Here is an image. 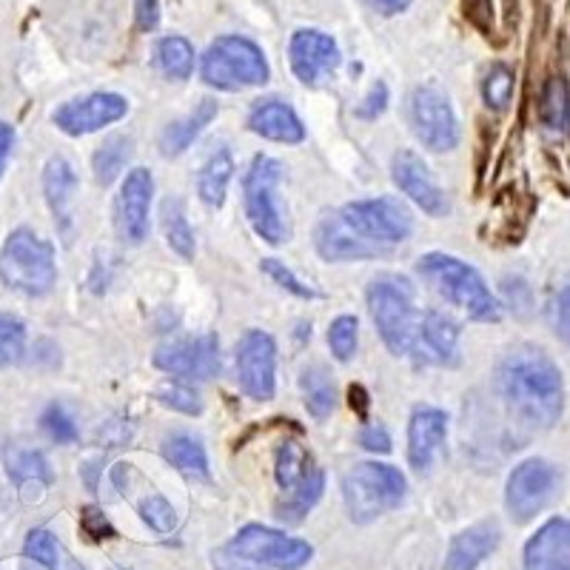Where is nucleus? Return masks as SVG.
<instances>
[{"label":"nucleus","mask_w":570,"mask_h":570,"mask_svg":"<svg viewBox=\"0 0 570 570\" xmlns=\"http://www.w3.org/2000/svg\"><path fill=\"white\" fill-rule=\"evenodd\" d=\"M360 405V416H363L365 420V409H368V394H365V389H360V385H354V389H351V405Z\"/></svg>","instance_id":"864d4df0"},{"label":"nucleus","mask_w":570,"mask_h":570,"mask_svg":"<svg viewBox=\"0 0 570 570\" xmlns=\"http://www.w3.org/2000/svg\"><path fill=\"white\" fill-rule=\"evenodd\" d=\"M163 460L188 476V480H208V454L203 442L191 434H169L163 440Z\"/></svg>","instance_id":"cd10ccee"},{"label":"nucleus","mask_w":570,"mask_h":570,"mask_svg":"<svg viewBox=\"0 0 570 570\" xmlns=\"http://www.w3.org/2000/svg\"><path fill=\"white\" fill-rule=\"evenodd\" d=\"M499 544H502L499 522L497 519H482V522L465 528L451 539L442 570H480L482 562L497 553Z\"/></svg>","instance_id":"aec40b11"},{"label":"nucleus","mask_w":570,"mask_h":570,"mask_svg":"<svg viewBox=\"0 0 570 570\" xmlns=\"http://www.w3.org/2000/svg\"><path fill=\"white\" fill-rule=\"evenodd\" d=\"M389 104H391L389 86H385L383 80H376V83L368 89V95L363 98V104L354 109V115L360 117V120H376V117L385 115Z\"/></svg>","instance_id":"c03bdc74"},{"label":"nucleus","mask_w":570,"mask_h":570,"mask_svg":"<svg viewBox=\"0 0 570 570\" xmlns=\"http://www.w3.org/2000/svg\"><path fill=\"white\" fill-rule=\"evenodd\" d=\"M542 120L548 129L562 131L570 126V100H568V86L564 80L553 78L548 80L542 91Z\"/></svg>","instance_id":"c9c22d12"},{"label":"nucleus","mask_w":570,"mask_h":570,"mask_svg":"<svg viewBox=\"0 0 570 570\" xmlns=\"http://www.w3.org/2000/svg\"><path fill=\"white\" fill-rule=\"evenodd\" d=\"M200 78L220 91H240L266 86L272 78L266 52L240 35H223L206 49L200 60Z\"/></svg>","instance_id":"423d86ee"},{"label":"nucleus","mask_w":570,"mask_h":570,"mask_svg":"<svg viewBox=\"0 0 570 570\" xmlns=\"http://www.w3.org/2000/svg\"><path fill=\"white\" fill-rule=\"evenodd\" d=\"M212 564H214V570H263V568H254V564H248V562H240V559L228 557V553L223 551V548L217 553H214Z\"/></svg>","instance_id":"8fccbe9b"},{"label":"nucleus","mask_w":570,"mask_h":570,"mask_svg":"<svg viewBox=\"0 0 570 570\" xmlns=\"http://www.w3.org/2000/svg\"><path fill=\"white\" fill-rule=\"evenodd\" d=\"M288 60H292V71L297 75V80L314 86L325 75H334L340 69L343 52L331 35L320 32V29H297L288 43Z\"/></svg>","instance_id":"f3484780"},{"label":"nucleus","mask_w":570,"mask_h":570,"mask_svg":"<svg viewBox=\"0 0 570 570\" xmlns=\"http://www.w3.org/2000/svg\"><path fill=\"white\" fill-rule=\"evenodd\" d=\"M365 299H368L371 320H374L385 348L394 356L414 354L422 323V312H416L414 283L402 274H383V277L371 279Z\"/></svg>","instance_id":"7ed1b4c3"},{"label":"nucleus","mask_w":570,"mask_h":570,"mask_svg":"<svg viewBox=\"0 0 570 570\" xmlns=\"http://www.w3.org/2000/svg\"><path fill=\"white\" fill-rule=\"evenodd\" d=\"M155 365L177 380H212L220 374V340L214 334L175 340L155 351Z\"/></svg>","instance_id":"ddd939ff"},{"label":"nucleus","mask_w":570,"mask_h":570,"mask_svg":"<svg viewBox=\"0 0 570 570\" xmlns=\"http://www.w3.org/2000/svg\"><path fill=\"white\" fill-rule=\"evenodd\" d=\"M409 497L405 473L385 462H356L343 476V502L351 522L368 525L396 511Z\"/></svg>","instance_id":"20e7f679"},{"label":"nucleus","mask_w":570,"mask_h":570,"mask_svg":"<svg viewBox=\"0 0 570 570\" xmlns=\"http://www.w3.org/2000/svg\"><path fill=\"white\" fill-rule=\"evenodd\" d=\"M151 197L155 177L149 169H131L115 200V226L120 240L140 246L151 232Z\"/></svg>","instance_id":"2eb2a0df"},{"label":"nucleus","mask_w":570,"mask_h":570,"mask_svg":"<svg viewBox=\"0 0 570 570\" xmlns=\"http://www.w3.org/2000/svg\"><path fill=\"white\" fill-rule=\"evenodd\" d=\"M299 389H303L305 409L314 420L323 422L334 414V409H337V385H334L325 365H308L299 376Z\"/></svg>","instance_id":"c85d7f7f"},{"label":"nucleus","mask_w":570,"mask_h":570,"mask_svg":"<svg viewBox=\"0 0 570 570\" xmlns=\"http://www.w3.org/2000/svg\"><path fill=\"white\" fill-rule=\"evenodd\" d=\"M163 234H166V243L175 254H180L183 259H195V232L188 226L186 212H183V203L177 197H169L163 203Z\"/></svg>","instance_id":"473e14b6"},{"label":"nucleus","mask_w":570,"mask_h":570,"mask_svg":"<svg viewBox=\"0 0 570 570\" xmlns=\"http://www.w3.org/2000/svg\"><path fill=\"white\" fill-rule=\"evenodd\" d=\"M23 553H27L29 562H38L40 568L46 570H60V562H63L58 539H55L49 531H43V528L29 531L27 544H23Z\"/></svg>","instance_id":"58836bf2"},{"label":"nucleus","mask_w":570,"mask_h":570,"mask_svg":"<svg viewBox=\"0 0 570 570\" xmlns=\"http://www.w3.org/2000/svg\"><path fill=\"white\" fill-rule=\"evenodd\" d=\"M14 142V131L9 124H0V175H3V166L9 160V151H12Z\"/></svg>","instance_id":"603ef678"},{"label":"nucleus","mask_w":570,"mask_h":570,"mask_svg":"<svg viewBox=\"0 0 570 570\" xmlns=\"http://www.w3.org/2000/svg\"><path fill=\"white\" fill-rule=\"evenodd\" d=\"M513 89H517V75H513L505 63H493L491 69L485 71L482 98H485L488 109L505 111L513 100Z\"/></svg>","instance_id":"f704fd0d"},{"label":"nucleus","mask_w":570,"mask_h":570,"mask_svg":"<svg viewBox=\"0 0 570 570\" xmlns=\"http://www.w3.org/2000/svg\"><path fill=\"white\" fill-rule=\"evenodd\" d=\"M314 248L325 263H356V259L385 257L383 248L365 243L340 212H325L320 217L317 226H314Z\"/></svg>","instance_id":"a211bd4d"},{"label":"nucleus","mask_w":570,"mask_h":570,"mask_svg":"<svg viewBox=\"0 0 570 570\" xmlns=\"http://www.w3.org/2000/svg\"><path fill=\"white\" fill-rule=\"evenodd\" d=\"M129 115V100L117 91H95L86 98L69 100L52 115L55 126L69 137L95 135L104 126L117 124Z\"/></svg>","instance_id":"4468645a"},{"label":"nucleus","mask_w":570,"mask_h":570,"mask_svg":"<svg viewBox=\"0 0 570 570\" xmlns=\"http://www.w3.org/2000/svg\"><path fill=\"white\" fill-rule=\"evenodd\" d=\"M160 23V0H137V27L151 32Z\"/></svg>","instance_id":"09e8293b"},{"label":"nucleus","mask_w":570,"mask_h":570,"mask_svg":"<svg viewBox=\"0 0 570 570\" xmlns=\"http://www.w3.org/2000/svg\"><path fill=\"white\" fill-rule=\"evenodd\" d=\"M559 488V471L542 456H531V460L519 462L508 476L505 485V508L517 525H525L537 513L548 508Z\"/></svg>","instance_id":"9b49d317"},{"label":"nucleus","mask_w":570,"mask_h":570,"mask_svg":"<svg viewBox=\"0 0 570 570\" xmlns=\"http://www.w3.org/2000/svg\"><path fill=\"white\" fill-rule=\"evenodd\" d=\"M409 124L428 151H454L460 146V120L440 86H416L411 91Z\"/></svg>","instance_id":"9d476101"},{"label":"nucleus","mask_w":570,"mask_h":570,"mask_svg":"<svg viewBox=\"0 0 570 570\" xmlns=\"http://www.w3.org/2000/svg\"><path fill=\"white\" fill-rule=\"evenodd\" d=\"M75 191H78L75 166L66 157H52L43 169V195L66 243H71V232H75Z\"/></svg>","instance_id":"5701e85b"},{"label":"nucleus","mask_w":570,"mask_h":570,"mask_svg":"<svg viewBox=\"0 0 570 570\" xmlns=\"http://www.w3.org/2000/svg\"><path fill=\"white\" fill-rule=\"evenodd\" d=\"M416 274L440 297H445L448 303L456 305L460 312H465L476 323H499L502 320L499 299L491 294L482 274L465 259L454 257V254L431 252L416 259Z\"/></svg>","instance_id":"f03ea898"},{"label":"nucleus","mask_w":570,"mask_h":570,"mask_svg":"<svg viewBox=\"0 0 570 570\" xmlns=\"http://www.w3.org/2000/svg\"><path fill=\"white\" fill-rule=\"evenodd\" d=\"M323 491H325L323 468L312 465L294 491L283 493V497L277 499L274 517H277L283 525H299V522L314 511V505H317L320 499H323Z\"/></svg>","instance_id":"393cba45"},{"label":"nucleus","mask_w":570,"mask_h":570,"mask_svg":"<svg viewBox=\"0 0 570 570\" xmlns=\"http://www.w3.org/2000/svg\"><path fill=\"white\" fill-rule=\"evenodd\" d=\"M217 117V104L212 98L200 100L195 106L191 115H186L183 120H175L163 129L160 135V155L163 157H180L183 151L191 149V142L206 131V126Z\"/></svg>","instance_id":"a878e982"},{"label":"nucleus","mask_w":570,"mask_h":570,"mask_svg":"<svg viewBox=\"0 0 570 570\" xmlns=\"http://www.w3.org/2000/svg\"><path fill=\"white\" fill-rule=\"evenodd\" d=\"M312 465V456H308V451L297 440H285L277 451V462H274V480H277L279 491H294Z\"/></svg>","instance_id":"72a5a7b5"},{"label":"nucleus","mask_w":570,"mask_h":570,"mask_svg":"<svg viewBox=\"0 0 570 570\" xmlns=\"http://www.w3.org/2000/svg\"><path fill=\"white\" fill-rule=\"evenodd\" d=\"M83 473H86V485H89V491H95V488H98V465L89 462V465L83 468Z\"/></svg>","instance_id":"5fc2aeb1"},{"label":"nucleus","mask_w":570,"mask_h":570,"mask_svg":"<svg viewBox=\"0 0 570 570\" xmlns=\"http://www.w3.org/2000/svg\"><path fill=\"white\" fill-rule=\"evenodd\" d=\"M259 268H263V274H268V277H272L279 288H285V292L294 294L297 299H317L320 297V292L314 288V285H308L305 279H299L297 274L285 266V263H279V259H274V257L263 259V263H259Z\"/></svg>","instance_id":"a19ab883"},{"label":"nucleus","mask_w":570,"mask_h":570,"mask_svg":"<svg viewBox=\"0 0 570 570\" xmlns=\"http://www.w3.org/2000/svg\"><path fill=\"white\" fill-rule=\"evenodd\" d=\"M283 180V163L268 155H257L252 160L243 180V203H246V217L252 223L254 234L268 246H283L285 228L283 212L277 203V186Z\"/></svg>","instance_id":"0eeeda50"},{"label":"nucleus","mask_w":570,"mask_h":570,"mask_svg":"<svg viewBox=\"0 0 570 570\" xmlns=\"http://www.w3.org/2000/svg\"><path fill=\"white\" fill-rule=\"evenodd\" d=\"M522 570H570V519H548L525 542Z\"/></svg>","instance_id":"412c9836"},{"label":"nucleus","mask_w":570,"mask_h":570,"mask_svg":"<svg viewBox=\"0 0 570 570\" xmlns=\"http://www.w3.org/2000/svg\"><path fill=\"white\" fill-rule=\"evenodd\" d=\"M237 385L257 402L274 400L277 391V343L268 331H246L234 351Z\"/></svg>","instance_id":"f8f14e48"},{"label":"nucleus","mask_w":570,"mask_h":570,"mask_svg":"<svg viewBox=\"0 0 570 570\" xmlns=\"http://www.w3.org/2000/svg\"><path fill=\"white\" fill-rule=\"evenodd\" d=\"M83 531L95 539H111L115 537V528L106 522V517L95 508H86L83 511Z\"/></svg>","instance_id":"de8ad7c7"},{"label":"nucleus","mask_w":570,"mask_h":570,"mask_svg":"<svg viewBox=\"0 0 570 570\" xmlns=\"http://www.w3.org/2000/svg\"><path fill=\"white\" fill-rule=\"evenodd\" d=\"M371 7L376 9L380 14L391 18V14H400L411 7V0H368Z\"/></svg>","instance_id":"3c124183"},{"label":"nucleus","mask_w":570,"mask_h":570,"mask_svg":"<svg viewBox=\"0 0 570 570\" xmlns=\"http://www.w3.org/2000/svg\"><path fill=\"white\" fill-rule=\"evenodd\" d=\"M448 436V414L434 405H416L409 422V465L416 473H431Z\"/></svg>","instance_id":"6ab92c4d"},{"label":"nucleus","mask_w":570,"mask_h":570,"mask_svg":"<svg viewBox=\"0 0 570 570\" xmlns=\"http://www.w3.org/2000/svg\"><path fill=\"white\" fill-rule=\"evenodd\" d=\"M131 157V137L129 135H109L95 157H91V171L98 186H111L117 177L124 175L126 163Z\"/></svg>","instance_id":"7c9ffc66"},{"label":"nucleus","mask_w":570,"mask_h":570,"mask_svg":"<svg viewBox=\"0 0 570 570\" xmlns=\"http://www.w3.org/2000/svg\"><path fill=\"white\" fill-rule=\"evenodd\" d=\"M360 343V320L354 314H343L328 325V348L337 363H351Z\"/></svg>","instance_id":"4c0bfd02"},{"label":"nucleus","mask_w":570,"mask_h":570,"mask_svg":"<svg viewBox=\"0 0 570 570\" xmlns=\"http://www.w3.org/2000/svg\"><path fill=\"white\" fill-rule=\"evenodd\" d=\"M155 63L166 78L188 80L195 71V46L180 35H169V38L157 40Z\"/></svg>","instance_id":"c756f323"},{"label":"nucleus","mask_w":570,"mask_h":570,"mask_svg":"<svg viewBox=\"0 0 570 570\" xmlns=\"http://www.w3.org/2000/svg\"><path fill=\"white\" fill-rule=\"evenodd\" d=\"M27 351V325L12 314H0V371L20 363Z\"/></svg>","instance_id":"e433bc0d"},{"label":"nucleus","mask_w":570,"mask_h":570,"mask_svg":"<svg viewBox=\"0 0 570 570\" xmlns=\"http://www.w3.org/2000/svg\"><path fill=\"white\" fill-rule=\"evenodd\" d=\"M140 517L142 522L151 528L155 533H171L177 528V513L171 508L169 499L163 497H146L140 502Z\"/></svg>","instance_id":"37998d69"},{"label":"nucleus","mask_w":570,"mask_h":570,"mask_svg":"<svg viewBox=\"0 0 570 570\" xmlns=\"http://www.w3.org/2000/svg\"><path fill=\"white\" fill-rule=\"evenodd\" d=\"M234 177V157L226 146L208 155L203 163L200 175H197V195L208 208H223L228 195V183Z\"/></svg>","instance_id":"bb28decb"},{"label":"nucleus","mask_w":570,"mask_h":570,"mask_svg":"<svg viewBox=\"0 0 570 570\" xmlns=\"http://www.w3.org/2000/svg\"><path fill=\"white\" fill-rule=\"evenodd\" d=\"M551 325L557 331V337L570 345V283H564L551 303Z\"/></svg>","instance_id":"a18cd8bd"},{"label":"nucleus","mask_w":570,"mask_h":570,"mask_svg":"<svg viewBox=\"0 0 570 570\" xmlns=\"http://www.w3.org/2000/svg\"><path fill=\"white\" fill-rule=\"evenodd\" d=\"M391 177H394L396 188H400L402 195H409L431 217H445L451 212V203H448L445 191H442L440 183L434 180L431 169H428L425 160L416 151H396L391 157Z\"/></svg>","instance_id":"dca6fc26"},{"label":"nucleus","mask_w":570,"mask_h":570,"mask_svg":"<svg viewBox=\"0 0 570 570\" xmlns=\"http://www.w3.org/2000/svg\"><path fill=\"white\" fill-rule=\"evenodd\" d=\"M23 570H46V568H40L38 562H29V559H27V562H23Z\"/></svg>","instance_id":"6e6d98bb"},{"label":"nucleus","mask_w":570,"mask_h":570,"mask_svg":"<svg viewBox=\"0 0 570 570\" xmlns=\"http://www.w3.org/2000/svg\"><path fill=\"white\" fill-rule=\"evenodd\" d=\"M0 279L23 297H46L58 283L52 243L32 228H18L7 237L0 252Z\"/></svg>","instance_id":"39448f33"},{"label":"nucleus","mask_w":570,"mask_h":570,"mask_svg":"<svg viewBox=\"0 0 570 570\" xmlns=\"http://www.w3.org/2000/svg\"><path fill=\"white\" fill-rule=\"evenodd\" d=\"M360 445L371 454H389L391 451V434L383 422H371V425H363L360 431Z\"/></svg>","instance_id":"49530a36"},{"label":"nucleus","mask_w":570,"mask_h":570,"mask_svg":"<svg viewBox=\"0 0 570 570\" xmlns=\"http://www.w3.org/2000/svg\"><path fill=\"white\" fill-rule=\"evenodd\" d=\"M7 471H9V480L20 488L52 485L55 480L52 465H49V460H46L40 451H9Z\"/></svg>","instance_id":"2f4dec72"},{"label":"nucleus","mask_w":570,"mask_h":570,"mask_svg":"<svg viewBox=\"0 0 570 570\" xmlns=\"http://www.w3.org/2000/svg\"><path fill=\"white\" fill-rule=\"evenodd\" d=\"M223 551L263 570H299L314 559V548L305 539L266 525H243Z\"/></svg>","instance_id":"6e6552de"},{"label":"nucleus","mask_w":570,"mask_h":570,"mask_svg":"<svg viewBox=\"0 0 570 570\" xmlns=\"http://www.w3.org/2000/svg\"><path fill=\"white\" fill-rule=\"evenodd\" d=\"M414 356L422 363L451 365L460 363V325L442 312H425L414 343Z\"/></svg>","instance_id":"4be33fe9"},{"label":"nucleus","mask_w":570,"mask_h":570,"mask_svg":"<svg viewBox=\"0 0 570 570\" xmlns=\"http://www.w3.org/2000/svg\"><path fill=\"white\" fill-rule=\"evenodd\" d=\"M69 570H83V568H80V564H75V562H69Z\"/></svg>","instance_id":"4d7b16f0"},{"label":"nucleus","mask_w":570,"mask_h":570,"mask_svg":"<svg viewBox=\"0 0 570 570\" xmlns=\"http://www.w3.org/2000/svg\"><path fill=\"white\" fill-rule=\"evenodd\" d=\"M40 425H43L46 436L52 442H58V445H71V442H78L80 436L78 425H75V420H71L69 414H66L63 405H49V409L43 411V416H40Z\"/></svg>","instance_id":"79ce46f5"},{"label":"nucleus","mask_w":570,"mask_h":570,"mask_svg":"<svg viewBox=\"0 0 570 570\" xmlns=\"http://www.w3.org/2000/svg\"><path fill=\"white\" fill-rule=\"evenodd\" d=\"M493 389L505 405L508 416L528 431H548L562 420V371L537 345H513L499 360Z\"/></svg>","instance_id":"f257e3e1"},{"label":"nucleus","mask_w":570,"mask_h":570,"mask_svg":"<svg viewBox=\"0 0 570 570\" xmlns=\"http://www.w3.org/2000/svg\"><path fill=\"white\" fill-rule=\"evenodd\" d=\"M246 124L263 140L285 142V146H294V142L305 140V126L299 120V115L294 111V106H288L279 98L257 100L252 106V111H248Z\"/></svg>","instance_id":"b1692460"},{"label":"nucleus","mask_w":570,"mask_h":570,"mask_svg":"<svg viewBox=\"0 0 570 570\" xmlns=\"http://www.w3.org/2000/svg\"><path fill=\"white\" fill-rule=\"evenodd\" d=\"M155 396L160 405H166V409H171V411H180V414H186V416L203 414L200 394H197V391L186 383H175V380H171V383H163L160 389H157Z\"/></svg>","instance_id":"ea45409f"},{"label":"nucleus","mask_w":570,"mask_h":570,"mask_svg":"<svg viewBox=\"0 0 570 570\" xmlns=\"http://www.w3.org/2000/svg\"><path fill=\"white\" fill-rule=\"evenodd\" d=\"M351 228L365 243L383 248L389 254L391 246H400L414 232V217L409 206L396 197H374V200H354L340 208Z\"/></svg>","instance_id":"1a4fd4ad"}]
</instances>
